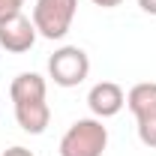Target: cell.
I'll use <instances>...</instances> for the list:
<instances>
[{"label":"cell","mask_w":156,"mask_h":156,"mask_svg":"<svg viewBox=\"0 0 156 156\" xmlns=\"http://www.w3.org/2000/svg\"><path fill=\"white\" fill-rule=\"evenodd\" d=\"M108 147V126L99 117L75 120L60 138V156H102Z\"/></svg>","instance_id":"6da1fadb"},{"label":"cell","mask_w":156,"mask_h":156,"mask_svg":"<svg viewBox=\"0 0 156 156\" xmlns=\"http://www.w3.org/2000/svg\"><path fill=\"white\" fill-rule=\"evenodd\" d=\"M75 12H78V0H36L33 27L45 39H63L72 30Z\"/></svg>","instance_id":"7a4b0ae2"},{"label":"cell","mask_w":156,"mask_h":156,"mask_svg":"<svg viewBox=\"0 0 156 156\" xmlns=\"http://www.w3.org/2000/svg\"><path fill=\"white\" fill-rule=\"evenodd\" d=\"M126 105L135 114L138 123V141L144 147L156 150V81H141L135 87H129Z\"/></svg>","instance_id":"3957f363"},{"label":"cell","mask_w":156,"mask_h":156,"mask_svg":"<svg viewBox=\"0 0 156 156\" xmlns=\"http://www.w3.org/2000/svg\"><path fill=\"white\" fill-rule=\"evenodd\" d=\"M90 75V57L78 45H63L48 57V78L57 87H78Z\"/></svg>","instance_id":"277c9868"},{"label":"cell","mask_w":156,"mask_h":156,"mask_svg":"<svg viewBox=\"0 0 156 156\" xmlns=\"http://www.w3.org/2000/svg\"><path fill=\"white\" fill-rule=\"evenodd\" d=\"M36 27H33V18H27L24 12L12 15L0 24V48L9 51V54H24L33 48L36 42Z\"/></svg>","instance_id":"5b68a950"},{"label":"cell","mask_w":156,"mask_h":156,"mask_svg":"<svg viewBox=\"0 0 156 156\" xmlns=\"http://www.w3.org/2000/svg\"><path fill=\"white\" fill-rule=\"evenodd\" d=\"M87 105H90L93 117L108 120V117H114V114L123 111L126 93H123V87L117 81H99V84L90 87V93H87Z\"/></svg>","instance_id":"8992f818"},{"label":"cell","mask_w":156,"mask_h":156,"mask_svg":"<svg viewBox=\"0 0 156 156\" xmlns=\"http://www.w3.org/2000/svg\"><path fill=\"white\" fill-rule=\"evenodd\" d=\"M15 120L24 132L30 135H42L51 123V108L45 99H33V102H15Z\"/></svg>","instance_id":"52a82bcc"},{"label":"cell","mask_w":156,"mask_h":156,"mask_svg":"<svg viewBox=\"0 0 156 156\" xmlns=\"http://www.w3.org/2000/svg\"><path fill=\"white\" fill-rule=\"evenodd\" d=\"M48 93V84L39 72H21V75L12 78L9 84V96H12V105L15 102H33V99H45Z\"/></svg>","instance_id":"ba28073f"},{"label":"cell","mask_w":156,"mask_h":156,"mask_svg":"<svg viewBox=\"0 0 156 156\" xmlns=\"http://www.w3.org/2000/svg\"><path fill=\"white\" fill-rule=\"evenodd\" d=\"M24 3H27V0H0V24L6 18H12V15H18Z\"/></svg>","instance_id":"9c48e42d"},{"label":"cell","mask_w":156,"mask_h":156,"mask_svg":"<svg viewBox=\"0 0 156 156\" xmlns=\"http://www.w3.org/2000/svg\"><path fill=\"white\" fill-rule=\"evenodd\" d=\"M3 156H33L27 147H21V144H15V147H9V150H3Z\"/></svg>","instance_id":"30bf717a"},{"label":"cell","mask_w":156,"mask_h":156,"mask_svg":"<svg viewBox=\"0 0 156 156\" xmlns=\"http://www.w3.org/2000/svg\"><path fill=\"white\" fill-rule=\"evenodd\" d=\"M138 6H141L147 15H156V0H138Z\"/></svg>","instance_id":"8fae6325"},{"label":"cell","mask_w":156,"mask_h":156,"mask_svg":"<svg viewBox=\"0 0 156 156\" xmlns=\"http://www.w3.org/2000/svg\"><path fill=\"white\" fill-rule=\"evenodd\" d=\"M96 6H102V9H114V6H120L123 0H93Z\"/></svg>","instance_id":"7c38bea8"}]
</instances>
